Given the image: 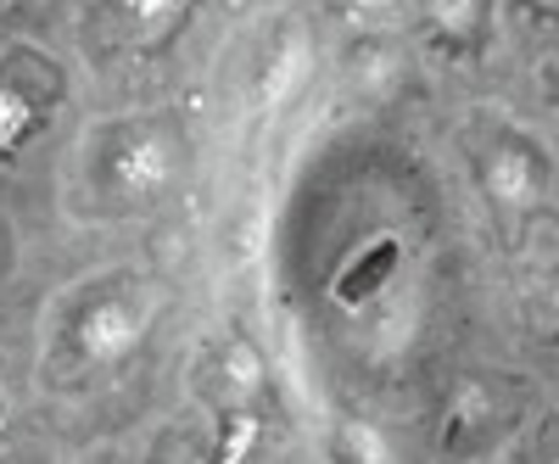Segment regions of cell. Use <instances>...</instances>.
Returning a JSON list of instances; mask_svg holds the SVG:
<instances>
[{
	"mask_svg": "<svg viewBox=\"0 0 559 464\" xmlns=\"http://www.w3.org/2000/svg\"><path fill=\"white\" fill-rule=\"evenodd\" d=\"M179 168H185V141L174 123L157 118L112 129L102 146V185L118 202H157L163 191H174Z\"/></svg>",
	"mask_w": 559,
	"mask_h": 464,
	"instance_id": "6da1fadb",
	"label": "cell"
},
{
	"mask_svg": "<svg viewBox=\"0 0 559 464\" xmlns=\"http://www.w3.org/2000/svg\"><path fill=\"white\" fill-rule=\"evenodd\" d=\"M146 302H140L134 292H102L90 297L73 324H68V342L84 364H118L123 353L140 347V336H146Z\"/></svg>",
	"mask_w": 559,
	"mask_h": 464,
	"instance_id": "7a4b0ae2",
	"label": "cell"
},
{
	"mask_svg": "<svg viewBox=\"0 0 559 464\" xmlns=\"http://www.w3.org/2000/svg\"><path fill=\"white\" fill-rule=\"evenodd\" d=\"M481 191L492 197V207L503 213H526L543 197V157L521 141L492 146V157L481 163Z\"/></svg>",
	"mask_w": 559,
	"mask_h": 464,
	"instance_id": "3957f363",
	"label": "cell"
},
{
	"mask_svg": "<svg viewBox=\"0 0 559 464\" xmlns=\"http://www.w3.org/2000/svg\"><path fill=\"white\" fill-rule=\"evenodd\" d=\"M102 12L123 39H157V34L185 23L191 0H102Z\"/></svg>",
	"mask_w": 559,
	"mask_h": 464,
	"instance_id": "277c9868",
	"label": "cell"
},
{
	"mask_svg": "<svg viewBox=\"0 0 559 464\" xmlns=\"http://www.w3.org/2000/svg\"><path fill=\"white\" fill-rule=\"evenodd\" d=\"M213 381H218V392H224L229 403H247V397H258V386H263V358H258L247 342H224L218 358H213Z\"/></svg>",
	"mask_w": 559,
	"mask_h": 464,
	"instance_id": "5b68a950",
	"label": "cell"
},
{
	"mask_svg": "<svg viewBox=\"0 0 559 464\" xmlns=\"http://www.w3.org/2000/svg\"><path fill=\"white\" fill-rule=\"evenodd\" d=\"M34 123H39L34 96H28V90H23L12 73H0V157L17 152L28 134H34Z\"/></svg>",
	"mask_w": 559,
	"mask_h": 464,
	"instance_id": "8992f818",
	"label": "cell"
},
{
	"mask_svg": "<svg viewBox=\"0 0 559 464\" xmlns=\"http://www.w3.org/2000/svg\"><path fill=\"white\" fill-rule=\"evenodd\" d=\"M431 23H437V34L464 39L481 23V0H431Z\"/></svg>",
	"mask_w": 559,
	"mask_h": 464,
	"instance_id": "52a82bcc",
	"label": "cell"
},
{
	"mask_svg": "<svg viewBox=\"0 0 559 464\" xmlns=\"http://www.w3.org/2000/svg\"><path fill=\"white\" fill-rule=\"evenodd\" d=\"M252 431H258L252 414H236V408H229V437L218 442V453H224V459H247V453H252Z\"/></svg>",
	"mask_w": 559,
	"mask_h": 464,
	"instance_id": "ba28073f",
	"label": "cell"
},
{
	"mask_svg": "<svg viewBox=\"0 0 559 464\" xmlns=\"http://www.w3.org/2000/svg\"><path fill=\"white\" fill-rule=\"evenodd\" d=\"M532 7H537V12H559V0H532Z\"/></svg>",
	"mask_w": 559,
	"mask_h": 464,
	"instance_id": "9c48e42d",
	"label": "cell"
},
{
	"mask_svg": "<svg viewBox=\"0 0 559 464\" xmlns=\"http://www.w3.org/2000/svg\"><path fill=\"white\" fill-rule=\"evenodd\" d=\"M554 313H559V281H554Z\"/></svg>",
	"mask_w": 559,
	"mask_h": 464,
	"instance_id": "30bf717a",
	"label": "cell"
}]
</instances>
